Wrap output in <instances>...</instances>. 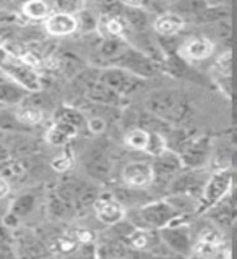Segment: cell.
<instances>
[{"label":"cell","instance_id":"cell-1","mask_svg":"<svg viewBox=\"0 0 237 259\" xmlns=\"http://www.w3.org/2000/svg\"><path fill=\"white\" fill-rule=\"evenodd\" d=\"M0 71L4 75L18 83L28 93H39L43 91V79L35 65H31L20 55L13 54L10 49H7L4 42H0Z\"/></svg>","mask_w":237,"mask_h":259},{"label":"cell","instance_id":"cell-2","mask_svg":"<svg viewBox=\"0 0 237 259\" xmlns=\"http://www.w3.org/2000/svg\"><path fill=\"white\" fill-rule=\"evenodd\" d=\"M146 109L162 120L174 123H185L190 118V105L185 102L184 97L173 91H158L150 96L146 102Z\"/></svg>","mask_w":237,"mask_h":259},{"label":"cell","instance_id":"cell-3","mask_svg":"<svg viewBox=\"0 0 237 259\" xmlns=\"http://www.w3.org/2000/svg\"><path fill=\"white\" fill-rule=\"evenodd\" d=\"M232 180H234V174H232V168L229 167L218 168L216 172L211 174L207 178L205 185H203L198 212L208 210L210 207H213L218 201H221L226 194L232 190Z\"/></svg>","mask_w":237,"mask_h":259},{"label":"cell","instance_id":"cell-4","mask_svg":"<svg viewBox=\"0 0 237 259\" xmlns=\"http://www.w3.org/2000/svg\"><path fill=\"white\" fill-rule=\"evenodd\" d=\"M137 215L142 221V224L138 225V229H146V230L158 229L159 230L169 224L177 222V219H181L184 214L176 210L166 199H162V201H151L148 204L142 206L137 210Z\"/></svg>","mask_w":237,"mask_h":259},{"label":"cell","instance_id":"cell-5","mask_svg":"<svg viewBox=\"0 0 237 259\" xmlns=\"http://www.w3.org/2000/svg\"><path fill=\"white\" fill-rule=\"evenodd\" d=\"M109 67H119L124 68L133 75L140 76V78H151L159 71V63L151 60L148 55H145L143 52H140L138 49L127 46L124 51L120 52V55H117L116 59L111 62Z\"/></svg>","mask_w":237,"mask_h":259},{"label":"cell","instance_id":"cell-6","mask_svg":"<svg viewBox=\"0 0 237 259\" xmlns=\"http://www.w3.org/2000/svg\"><path fill=\"white\" fill-rule=\"evenodd\" d=\"M176 152L181 156L184 168H201L210 159L211 140L208 136H185Z\"/></svg>","mask_w":237,"mask_h":259},{"label":"cell","instance_id":"cell-7","mask_svg":"<svg viewBox=\"0 0 237 259\" xmlns=\"http://www.w3.org/2000/svg\"><path fill=\"white\" fill-rule=\"evenodd\" d=\"M97 79H99V83L108 86L122 97L138 91L143 86V78L119 67H106L103 71H99V78Z\"/></svg>","mask_w":237,"mask_h":259},{"label":"cell","instance_id":"cell-8","mask_svg":"<svg viewBox=\"0 0 237 259\" xmlns=\"http://www.w3.org/2000/svg\"><path fill=\"white\" fill-rule=\"evenodd\" d=\"M158 237L161 238V241L164 243V246L169 248L173 253L176 254H182V256H189L192 254V235H190V229L185 227L179 222L169 224L166 227L159 229Z\"/></svg>","mask_w":237,"mask_h":259},{"label":"cell","instance_id":"cell-9","mask_svg":"<svg viewBox=\"0 0 237 259\" xmlns=\"http://www.w3.org/2000/svg\"><path fill=\"white\" fill-rule=\"evenodd\" d=\"M207 178L203 175L201 168H189L187 172H184V170L179 172L169 182V190L171 194H189V196L198 198L201 196V190Z\"/></svg>","mask_w":237,"mask_h":259},{"label":"cell","instance_id":"cell-10","mask_svg":"<svg viewBox=\"0 0 237 259\" xmlns=\"http://www.w3.org/2000/svg\"><path fill=\"white\" fill-rule=\"evenodd\" d=\"M153 159V183H169L179 172L184 170L181 156L171 148L166 152H162L161 156Z\"/></svg>","mask_w":237,"mask_h":259},{"label":"cell","instance_id":"cell-11","mask_svg":"<svg viewBox=\"0 0 237 259\" xmlns=\"http://www.w3.org/2000/svg\"><path fill=\"white\" fill-rule=\"evenodd\" d=\"M94 214L99 221L106 225H114L125 219V207L124 204L114 196H104L99 194L97 199L93 202Z\"/></svg>","mask_w":237,"mask_h":259},{"label":"cell","instance_id":"cell-12","mask_svg":"<svg viewBox=\"0 0 237 259\" xmlns=\"http://www.w3.org/2000/svg\"><path fill=\"white\" fill-rule=\"evenodd\" d=\"M122 183L128 188H145L153 183V168L148 162H130L122 168Z\"/></svg>","mask_w":237,"mask_h":259},{"label":"cell","instance_id":"cell-13","mask_svg":"<svg viewBox=\"0 0 237 259\" xmlns=\"http://www.w3.org/2000/svg\"><path fill=\"white\" fill-rule=\"evenodd\" d=\"M44 28L54 37H65L78 31V21L73 13L54 12L44 20Z\"/></svg>","mask_w":237,"mask_h":259},{"label":"cell","instance_id":"cell-14","mask_svg":"<svg viewBox=\"0 0 237 259\" xmlns=\"http://www.w3.org/2000/svg\"><path fill=\"white\" fill-rule=\"evenodd\" d=\"M215 44L210 37H190L179 46L177 54L184 60H205L213 54Z\"/></svg>","mask_w":237,"mask_h":259},{"label":"cell","instance_id":"cell-15","mask_svg":"<svg viewBox=\"0 0 237 259\" xmlns=\"http://www.w3.org/2000/svg\"><path fill=\"white\" fill-rule=\"evenodd\" d=\"M223 235L216 229H205L201 230L197 241L192 246V254L203 256V257H211L216 256L218 251L223 248Z\"/></svg>","mask_w":237,"mask_h":259},{"label":"cell","instance_id":"cell-16","mask_svg":"<svg viewBox=\"0 0 237 259\" xmlns=\"http://www.w3.org/2000/svg\"><path fill=\"white\" fill-rule=\"evenodd\" d=\"M85 168L93 180L106 182L111 175V162L103 149H91L86 152L85 157Z\"/></svg>","mask_w":237,"mask_h":259},{"label":"cell","instance_id":"cell-17","mask_svg":"<svg viewBox=\"0 0 237 259\" xmlns=\"http://www.w3.org/2000/svg\"><path fill=\"white\" fill-rule=\"evenodd\" d=\"M208 215L210 219L221 225V227H232L235 221V202L232 196V190L226 194V196L218 201L213 207L208 209Z\"/></svg>","mask_w":237,"mask_h":259},{"label":"cell","instance_id":"cell-18","mask_svg":"<svg viewBox=\"0 0 237 259\" xmlns=\"http://www.w3.org/2000/svg\"><path fill=\"white\" fill-rule=\"evenodd\" d=\"M185 26H187V23L182 16H179L173 12L161 13L158 18L153 21V29L156 32V36H161V37L177 36Z\"/></svg>","mask_w":237,"mask_h":259},{"label":"cell","instance_id":"cell-19","mask_svg":"<svg viewBox=\"0 0 237 259\" xmlns=\"http://www.w3.org/2000/svg\"><path fill=\"white\" fill-rule=\"evenodd\" d=\"M122 13H119V16L122 18V21L125 23L127 29H130L132 32H140V31H146L150 24V12L145 10V8H138V7H127L122 4Z\"/></svg>","mask_w":237,"mask_h":259},{"label":"cell","instance_id":"cell-20","mask_svg":"<svg viewBox=\"0 0 237 259\" xmlns=\"http://www.w3.org/2000/svg\"><path fill=\"white\" fill-rule=\"evenodd\" d=\"M78 133L80 132L73 125L54 120V123L49 126V130L46 132V141L51 146H65L72 140H75Z\"/></svg>","mask_w":237,"mask_h":259},{"label":"cell","instance_id":"cell-21","mask_svg":"<svg viewBox=\"0 0 237 259\" xmlns=\"http://www.w3.org/2000/svg\"><path fill=\"white\" fill-rule=\"evenodd\" d=\"M29 93L18 83L8 79L7 76L0 79V105H18Z\"/></svg>","mask_w":237,"mask_h":259},{"label":"cell","instance_id":"cell-22","mask_svg":"<svg viewBox=\"0 0 237 259\" xmlns=\"http://www.w3.org/2000/svg\"><path fill=\"white\" fill-rule=\"evenodd\" d=\"M99 190L94 183L83 182L75 178V194H73V206L77 209H83L93 206V202L99 196Z\"/></svg>","mask_w":237,"mask_h":259},{"label":"cell","instance_id":"cell-23","mask_svg":"<svg viewBox=\"0 0 237 259\" xmlns=\"http://www.w3.org/2000/svg\"><path fill=\"white\" fill-rule=\"evenodd\" d=\"M207 8L208 5L205 0H174V2H171L169 12L182 16L187 23V21H193Z\"/></svg>","mask_w":237,"mask_h":259},{"label":"cell","instance_id":"cell-24","mask_svg":"<svg viewBox=\"0 0 237 259\" xmlns=\"http://www.w3.org/2000/svg\"><path fill=\"white\" fill-rule=\"evenodd\" d=\"M88 99L94 102V104H101V105H119V102L122 101V96H119L117 93H114L112 89H109L108 86H104L103 83H99V79L93 83L86 89Z\"/></svg>","mask_w":237,"mask_h":259},{"label":"cell","instance_id":"cell-25","mask_svg":"<svg viewBox=\"0 0 237 259\" xmlns=\"http://www.w3.org/2000/svg\"><path fill=\"white\" fill-rule=\"evenodd\" d=\"M15 113H16V117H18V120L21 121V123L26 125L28 128L39 125L41 121L44 120V109H41V107H38V105L31 104L24 99L16 105Z\"/></svg>","mask_w":237,"mask_h":259},{"label":"cell","instance_id":"cell-26","mask_svg":"<svg viewBox=\"0 0 237 259\" xmlns=\"http://www.w3.org/2000/svg\"><path fill=\"white\" fill-rule=\"evenodd\" d=\"M24 175H26V165H24L21 157L10 156L0 162V177L5 178L8 183L18 182Z\"/></svg>","mask_w":237,"mask_h":259},{"label":"cell","instance_id":"cell-27","mask_svg":"<svg viewBox=\"0 0 237 259\" xmlns=\"http://www.w3.org/2000/svg\"><path fill=\"white\" fill-rule=\"evenodd\" d=\"M21 13L31 21H43L51 15V5L46 0H26L21 4Z\"/></svg>","mask_w":237,"mask_h":259},{"label":"cell","instance_id":"cell-28","mask_svg":"<svg viewBox=\"0 0 237 259\" xmlns=\"http://www.w3.org/2000/svg\"><path fill=\"white\" fill-rule=\"evenodd\" d=\"M15 140L12 144H7L8 151H10L12 156L16 157H24V156H31L38 151V143L32 140V138L26 136V133H15Z\"/></svg>","mask_w":237,"mask_h":259},{"label":"cell","instance_id":"cell-29","mask_svg":"<svg viewBox=\"0 0 237 259\" xmlns=\"http://www.w3.org/2000/svg\"><path fill=\"white\" fill-rule=\"evenodd\" d=\"M54 120L65 121V123L73 125L78 132H81L83 128H86V118L78 109L75 107H60L57 109L54 113Z\"/></svg>","mask_w":237,"mask_h":259},{"label":"cell","instance_id":"cell-30","mask_svg":"<svg viewBox=\"0 0 237 259\" xmlns=\"http://www.w3.org/2000/svg\"><path fill=\"white\" fill-rule=\"evenodd\" d=\"M0 132H4V133H26L28 126L21 123L13 110L0 109Z\"/></svg>","mask_w":237,"mask_h":259},{"label":"cell","instance_id":"cell-31","mask_svg":"<svg viewBox=\"0 0 237 259\" xmlns=\"http://www.w3.org/2000/svg\"><path fill=\"white\" fill-rule=\"evenodd\" d=\"M167 149H169V144H167V138L164 135L156 133V132H148V140H146L143 152L148 154L150 157H158Z\"/></svg>","mask_w":237,"mask_h":259},{"label":"cell","instance_id":"cell-32","mask_svg":"<svg viewBox=\"0 0 237 259\" xmlns=\"http://www.w3.org/2000/svg\"><path fill=\"white\" fill-rule=\"evenodd\" d=\"M35 207H36V196L31 193H26L21 194V196H18L12 202L10 210L18 217H26L35 210Z\"/></svg>","mask_w":237,"mask_h":259},{"label":"cell","instance_id":"cell-33","mask_svg":"<svg viewBox=\"0 0 237 259\" xmlns=\"http://www.w3.org/2000/svg\"><path fill=\"white\" fill-rule=\"evenodd\" d=\"M18 245L21 249H26V251H23L21 256H43V254H46L44 245L36 237H32V235H24V237H21L18 240Z\"/></svg>","mask_w":237,"mask_h":259},{"label":"cell","instance_id":"cell-34","mask_svg":"<svg viewBox=\"0 0 237 259\" xmlns=\"http://www.w3.org/2000/svg\"><path fill=\"white\" fill-rule=\"evenodd\" d=\"M146 140H148V132L140 126H135L132 130H128L124 136V143L128 146V148L137 149V151H143Z\"/></svg>","mask_w":237,"mask_h":259},{"label":"cell","instance_id":"cell-35","mask_svg":"<svg viewBox=\"0 0 237 259\" xmlns=\"http://www.w3.org/2000/svg\"><path fill=\"white\" fill-rule=\"evenodd\" d=\"M47 209H49V214L55 219H62L69 214V210L72 209V206L69 204L67 201H63L59 194L54 193L49 196V202H47Z\"/></svg>","mask_w":237,"mask_h":259},{"label":"cell","instance_id":"cell-36","mask_svg":"<svg viewBox=\"0 0 237 259\" xmlns=\"http://www.w3.org/2000/svg\"><path fill=\"white\" fill-rule=\"evenodd\" d=\"M213 76H232V54L229 51L223 52L213 65Z\"/></svg>","mask_w":237,"mask_h":259},{"label":"cell","instance_id":"cell-37","mask_svg":"<svg viewBox=\"0 0 237 259\" xmlns=\"http://www.w3.org/2000/svg\"><path fill=\"white\" fill-rule=\"evenodd\" d=\"M55 248L63 254H72L78 249V241L73 237H69V235H65V237H57Z\"/></svg>","mask_w":237,"mask_h":259},{"label":"cell","instance_id":"cell-38","mask_svg":"<svg viewBox=\"0 0 237 259\" xmlns=\"http://www.w3.org/2000/svg\"><path fill=\"white\" fill-rule=\"evenodd\" d=\"M54 5L57 7L59 12L75 15L83 7V0H54Z\"/></svg>","mask_w":237,"mask_h":259},{"label":"cell","instance_id":"cell-39","mask_svg":"<svg viewBox=\"0 0 237 259\" xmlns=\"http://www.w3.org/2000/svg\"><path fill=\"white\" fill-rule=\"evenodd\" d=\"M72 164H73L72 157L67 156V154H63V156H59L52 160V168L55 172H69L72 168Z\"/></svg>","mask_w":237,"mask_h":259},{"label":"cell","instance_id":"cell-40","mask_svg":"<svg viewBox=\"0 0 237 259\" xmlns=\"http://www.w3.org/2000/svg\"><path fill=\"white\" fill-rule=\"evenodd\" d=\"M86 128L91 132L93 135H97V133H103L106 130V120L103 117H93L86 120Z\"/></svg>","mask_w":237,"mask_h":259},{"label":"cell","instance_id":"cell-41","mask_svg":"<svg viewBox=\"0 0 237 259\" xmlns=\"http://www.w3.org/2000/svg\"><path fill=\"white\" fill-rule=\"evenodd\" d=\"M215 83L231 99L232 97V76H218V78H215Z\"/></svg>","mask_w":237,"mask_h":259},{"label":"cell","instance_id":"cell-42","mask_svg":"<svg viewBox=\"0 0 237 259\" xmlns=\"http://www.w3.org/2000/svg\"><path fill=\"white\" fill-rule=\"evenodd\" d=\"M18 224H20V217L18 215H15L12 210L8 212L5 217H4V225L5 227H8V229H13V227H18Z\"/></svg>","mask_w":237,"mask_h":259},{"label":"cell","instance_id":"cell-43","mask_svg":"<svg viewBox=\"0 0 237 259\" xmlns=\"http://www.w3.org/2000/svg\"><path fill=\"white\" fill-rule=\"evenodd\" d=\"M12 241V235L8 232V227L2 225L0 227V245H10Z\"/></svg>","mask_w":237,"mask_h":259},{"label":"cell","instance_id":"cell-44","mask_svg":"<svg viewBox=\"0 0 237 259\" xmlns=\"http://www.w3.org/2000/svg\"><path fill=\"white\" fill-rule=\"evenodd\" d=\"M122 4L127 7H138V8H146L151 0H120Z\"/></svg>","mask_w":237,"mask_h":259},{"label":"cell","instance_id":"cell-45","mask_svg":"<svg viewBox=\"0 0 237 259\" xmlns=\"http://www.w3.org/2000/svg\"><path fill=\"white\" fill-rule=\"evenodd\" d=\"M8 193H10V183H8L5 178L0 177V199H4Z\"/></svg>","mask_w":237,"mask_h":259},{"label":"cell","instance_id":"cell-46","mask_svg":"<svg viewBox=\"0 0 237 259\" xmlns=\"http://www.w3.org/2000/svg\"><path fill=\"white\" fill-rule=\"evenodd\" d=\"M10 156H12V154H10V151H8L7 144L4 141H0V162L5 160L7 157H10Z\"/></svg>","mask_w":237,"mask_h":259},{"label":"cell","instance_id":"cell-47","mask_svg":"<svg viewBox=\"0 0 237 259\" xmlns=\"http://www.w3.org/2000/svg\"><path fill=\"white\" fill-rule=\"evenodd\" d=\"M2 2H5V4H23V2H26V0H2Z\"/></svg>","mask_w":237,"mask_h":259}]
</instances>
